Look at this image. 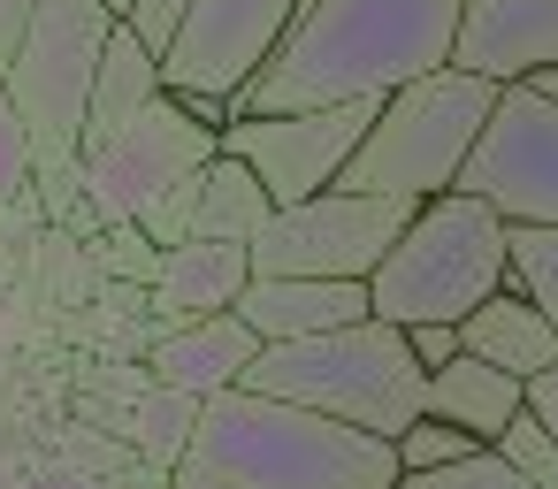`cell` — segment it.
<instances>
[{
	"mask_svg": "<svg viewBox=\"0 0 558 489\" xmlns=\"http://www.w3.org/2000/svg\"><path fill=\"white\" fill-rule=\"evenodd\" d=\"M451 32H459V0H306L291 32L276 39V54L230 100V123L383 100L444 70Z\"/></svg>",
	"mask_w": 558,
	"mask_h": 489,
	"instance_id": "obj_1",
	"label": "cell"
},
{
	"mask_svg": "<svg viewBox=\"0 0 558 489\" xmlns=\"http://www.w3.org/2000/svg\"><path fill=\"white\" fill-rule=\"evenodd\" d=\"M184 466L222 489H398V451L383 436L253 390H222L199 405Z\"/></svg>",
	"mask_w": 558,
	"mask_h": 489,
	"instance_id": "obj_2",
	"label": "cell"
},
{
	"mask_svg": "<svg viewBox=\"0 0 558 489\" xmlns=\"http://www.w3.org/2000/svg\"><path fill=\"white\" fill-rule=\"evenodd\" d=\"M421 382L428 375L413 367L405 329H390V321H352V329H329L306 344H268L238 375V390H253V398L306 405V413L344 420L383 443H398L421 420Z\"/></svg>",
	"mask_w": 558,
	"mask_h": 489,
	"instance_id": "obj_3",
	"label": "cell"
},
{
	"mask_svg": "<svg viewBox=\"0 0 558 489\" xmlns=\"http://www.w3.org/2000/svg\"><path fill=\"white\" fill-rule=\"evenodd\" d=\"M489 108H497V85L459 77L451 62L413 77V85H398V93H383V108H375L367 138L352 146L337 192H352V199H405V207L444 199L459 184Z\"/></svg>",
	"mask_w": 558,
	"mask_h": 489,
	"instance_id": "obj_4",
	"label": "cell"
},
{
	"mask_svg": "<svg viewBox=\"0 0 558 489\" xmlns=\"http://www.w3.org/2000/svg\"><path fill=\"white\" fill-rule=\"evenodd\" d=\"M497 291H505V222L482 199L444 192V199L413 207V222L398 230V245L367 276V321H390V329H421V321L459 329Z\"/></svg>",
	"mask_w": 558,
	"mask_h": 489,
	"instance_id": "obj_5",
	"label": "cell"
},
{
	"mask_svg": "<svg viewBox=\"0 0 558 489\" xmlns=\"http://www.w3.org/2000/svg\"><path fill=\"white\" fill-rule=\"evenodd\" d=\"M123 16L108 0H39L24 39H16V62L0 77L24 138H32V176H54L77 161V131H85V100H93V77H100V54H108V32Z\"/></svg>",
	"mask_w": 558,
	"mask_h": 489,
	"instance_id": "obj_6",
	"label": "cell"
},
{
	"mask_svg": "<svg viewBox=\"0 0 558 489\" xmlns=\"http://www.w3.org/2000/svg\"><path fill=\"white\" fill-rule=\"evenodd\" d=\"M413 222L405 199H352V192H322L299 207H276L268 230L245 245L253 276H306V283H367L383 268V253L398 245V230Z\"/></svg>",
	"mask_w": 558,
	"mask_h": 489,
	"instance_id": "obj_7",
	"label": "cell"
},
{
	"mask_svg": "<svg viewBox=\"0 0 558 489\" xmlns=\"http://www.w3.org/2000/svg\"><path fill=\"white\" fill-rule=\"evenodd\" d=\"M451 192L482 199L505 230H558V108L505 85Z\"/></svg>",
	"mask_w": 558,
	"mask_h": 489,
	"instance_id": "obj_8",
	"label": "cell"
},
{
	"mask_svg": "<svg viewBox=\"0 0 558 489\" xmlns=\"http://www.w3.org/2000/svg\"><path fill=\"white\" fill-rule=\"evenodd\" d=\"M383 100H352V108H314V115H245V123H222L215 131V154L245 161L253 184L268 192V207H299V199H322L337 192L352 146L367 138Z\"/></svg>",
	"mask_w": 558,
	"mask_h": 489,
	"instance_id": "obj_9",
	"label": "cell"
},
{
	"mask_svg": "<svg viewBox=\"0 0 558 489\" xmlns=\"http://www.w3.org/2000/svg\"><path fill=\"white\" fill-rule=\"evenodd\" d=\"M299 0H192L184 24L161 47V93L169 100H238L245 77L276 54Z\"/></svg>",
	"mask_w": 558,
	"mask_h": 489,
	"instance_id": "obj_10",
	"label": "cell"
},
{
	"mask_svg": "<svg viewBox=\"0 0 558 489\" xmlns=\"http://www.w3.org/2000/svg\"><path fill=\"white\" fill-rule=\"evenodd\" d=\"M215 161V131L207 123H192V108L184 100H154L116 146H100V154H85V207L100 215V230H116V222H138L169 184H184V176H199Z\"/></svg>",
	"mask_w": 558,
	"mask_h": 489,
	"instance_id": "obj_11",
	"label": "cell"
},
{
	"mask_svg": "<svg viewBox=\"0 0 558 489\" xmlns=\"http://www.w3.org/2000/svg\"><path fill=\"white\" fill-rule=\"evenodd\" d=\"M451 70L497 93L558 70V0H459Z\"/></svg>",
	"mask_w": 558,
	"mask_h": 489,
	"instance_id": "obj_12",
	"label": "cell"
},
{
	"mask_svg": "<svg viewBox=\"0 0 558 489\" xmlns=\"http://www.w3.org/2000/svg\"><path fill=\"white\" fill-rule=\"evenodd\" d=\"M245 321V337L268 352V344H306V337H329V329H352L367 321V283H306V276H253L230 306Z\"/></svg>",
	"mask_w": 558,
	"mask_h": 489,
	"instance_id": "obj_13",
	"label": "cell"
},
{
	"mask_svg": "<svg viewBox=\"0 0 558 489\" xmlns=\"http://www.w3.org/2000/svg\"><path fill=\"white\" fill-rule=\"evenodd\" d=\"M253 337H245V321L238 314H207V321H161V337H154V352H146V375L161 382V390H184V398H222V390H238V375L253 367Z\"/></svg>",
	"mask_w": 558,
	"mask_h": 489,
	"instance_id": "obj_14",
	"label": "cell"
},
{
	"mask_svg": "<svg viewBox=\"0 0 558 489\" xmlns=\"http://www.w3.org/2000/svg\"><path fill=\"white\" fill-rule=\"evenodd\" d=\"M154 100H161V54H154L131 24H116V32H108V54H100V77H93V100H85L77 161L100 154V146H116Z\"/></svg>",
	"mask_w": 558,
	"mask_h": 489,
	"instance_id": "obj_15",
	"label": "cell"
},
{
	"mask_svg": "<svg viewBox=\"0 0 558 489\" xmlns=\"http://www.w3.org/2000/svg\"><path fill=\"white\" fill-rule=\"evenodd\" d=\"M245 283H253V260H245V245H207V237H192V245L161 253V276H154L146 306H154V321H169V329H177V321L230 314Z\"/></svg>",
	"mask_w": 558,
	"mask_h": 489,
	"instance_id": "obj_16",
	"label": "cell"
},
{
	"mask_svg": "<svg viewBox=\"0 0 558 489\" xmlns=\"http://www.w3.org/2000/svg\"><path fill=\"white\" fill-rule=\"evenodd\" d=\"M520 398H527V382H512V375H497V367L459 352L421 382V420H444V428H459L474 443H497L505 420H520Z\"/></svg>",
	"mask_w": 558,
	"mask_h": 489,
	"instance_id": "obj_17",
	"label": "cell"
},
{
	"mask_svg": "<svg viewBox=\"0 0 558 489\" xmlns=\"http://www.w3.org/2000/svg\"><path fill=\"white\" fill-rule=\"evenodd\" d=\"M459 352L482 359V367H497V375H512V382H535L543 367H558V329L520 291H497L489 306H474L459 321Z\"/></svg>",
	"mask_w": 558,
	"mask_h": 489,
	"instance_id": "obj_18",
	"label": "cell"
},
{
	"mask_svg": "<svg viewBox=\"0 0 558 489\" xmlns=\"http://www.w3.org/2000/svg\"><path fill=\"white\" fill-rule=\"evenodd\" d=\"M268 192L253 184V169L245 161H230V154H215L207 169H199V222H192V237H207V245H253L260 230H268Z\"/></svg>",
	"mask_w": 558,
	"mask_h": 489,
	"instance_id": "obj_19",
	"label": "cell"
},
{
	"mask_svg": "<svg viewBox=\"0 0 558 489\" xmlns=\"http://www.w3.org/2000/svg\"><path fill=\"white\" fill-rule=\"evenodd\" d=\"M192 428H199V398H184V390L146 382V390L123 405V451H131V459H146V466H161V474H177V466H184Z\"/></svg>",
	"mask_w": 558,
	"mask_h": 489,
	"instance_id": "obj_20",
	"label": "cell"
},
{
	"mask_svg": "<svg viewBox=\"0 0 558 489\" xmlns=\"http://www.w3.org/2000/svg\"><path fill=\"white\" fill-rule=\"evenodd\" d=\"M505 291L558 329V230H505Z\"/></svg>",
	"mask_w": 558,
	"mask_h": 489,
	"instance_id": "obj_21",
	"label": "cell"
},
{
	"mask_svg": "<svg viewBox=\"0 0 558 489\" xmlns=\"http://www.w3.org/2000/svg\"><path fill=\"white\" fill-rule=\"evenodd\" d=\"M93 268H100V283H131V291H154V276H161V253L138 237V222H116V230H100L93 245Z\"/></svg>",
	"mask_w": 558,
	"mask_h": 489,
	"instance_id": "obj_22",
	"label": "cell"
},
{
	"mask_svg": "<svg viewBox=\"0 0 558 489\" xmlns=\"http://www.w3.org/2000/svg\"><path fill=\"white\" fill-rule=\"evenodd\" d=\"M192 222H199V176L169 184V192L138 215V237H146L154 253H177V245H192Z\"/></svg>",
	"mask_w": 558,
	"mask_h": 489,
	"instance_id": "obj_23",
	"label": "cell"
},
{
	"mask_svg": "<svg viewBox=\"0 0 558 489\" xmlns=\"http://www.w3.org/2000/svg\"><path fill=\"white\" fill-rule=\"evenodd\" d=\"M398 489H527V481L482 443V451H466V459H451L436 474H398Z\"/></svg>",
	"mask_w": 558,
	"mask_h": 489,
	"instance_id": "obj_24",
	"label": "cell"
},
{
	"mask_svg": "<svg viewBox=\"0 0 558 489\" xmlns=\"http://www.w3.org/2000/svg\"><path fill=\"white\" fill-rule=\"evenodd\" d=\"M390 451H398V474H436V466H451V459H466V451H482V443L459 436V428H444V420H413Z\"/></svg>",
	"mask_w": 558,
	"mask_h": 489,
	"instance_id": "obj_25",
	"label": "cell"
},
{
	"mask_svg": "<svg viewBox=\"0 0 558 489\" xmlns=\"http://www.w3.org/2000/svg\"><path fill=\"white\" fill-rule=\"evenodd\" d=\"M47 459L77 466L85 481H108V474H123V466H131V451H123L116 436H100V428H77V420H62V428H54V451H47Z\"/></svg>",
	"mask_w": 558,
	"mask_h": 489,
	"instance_id": "obj_26",
	"label": "cell"
},
{
	"mask_svg": "<svg viewBox=\"0 0 558 489\" xmlns=\"http://www.w3.org/2000/svg\"><path fill=\"white\" fill-rule=\"evenodd\" d=\"M146 382H154V375H146V359H123V352H93V359H77V398L131 405Z\"/></svg>",
	"mask_w": 558,
	"mask_h": 489,
	"instance_id": "obj_27",
	"label": "cell"
},
{
	"mask_svg": "<svg viewBox=\"0 0 558 489\" xmlns=\"http://www.w3.org/2000/svg\"><path fill=\"white\" fill-rule=\"evenodd\" d=\"M16 199H32V138H24L9 93H0V207H16Z\"/></svg>",
	"mask_w": 558,
	"mask_h": 489,
	"instance_id": "obj_28",
	"label": "cell"
},
{
	"mask_svg": "<svg viewBox=\"0 0 558 489\" xmlns=\"http://www.w3.org/2000/svg\"><path fill=\"white\" fill-rule=\"evenodd\" d=\"M184 9H192V0H138V9H131L123 24H131V32H138L154 54H161V47H169V32L184 24Z\"/></svg>",
	"mask_w": 558,
	"mask_h": 489,
	"instance_id": "obj_29",
	"label": "cell"
},
{
	"mask_svg": "<svg viewBox=\"0 0 558 489\" xmlns=\"http://www.w3.org/2000/svg\"><path fill=\"white\" fill-rule=\"evenodd\" d=\"M405 352H413V367H421V375H436L444 359H459V329L421 321V329H405Z\"/></svg>",
	"mask_w": 558,
	"mask_h": 489,
	"instance_id": "obj_30",
	"label": "cell"
},
{
	"mask_svg": "<svg viewBox=\"0 0 558 489\" xmlns=\"http://www.w3.org/2000/svg\"><path fill=\"white\" fill-rule=\"evenodd\" d=\"M520 413H527V420H535V428H543V436L558 443V367H543V375L527 382V398H520Z\"/></svg>",
	"mask_w": 558,
	"mask_h": 489,
	"instance_id": "obj_31",
	"label": "cell"
},
{
	"mask_svg": "<svg viewBox=\"0 0 558 489\" xmlns=\"http://www.w3.org/2000/svg\"><path fill=\"white\" fill-rule=\"evenodd\" d=\"M16 489H100V481H85V474L62 466V459H32V466L16 474Z\"/></svg>",
	"mask_w": 558,
	"mask_h": 489,
	"instance_id": "obj_32",
	"label": "cell"
},
{
	"mask_svg": "<svg viewBox=\"0 0 558 489\" xmlns=\"http://www.w3.org/2000/svg\"><path fill=\"white\" fill-rule=\"evenodd\" d=\"M32 9H39V0H0V77H9V62H16V39L32 24Z\"/></svg>",
	"mask_w": 558,
	"mask_h": 489,
	"instance_id": "obj_33",
	"label": "cell"
},
{
	"mask_svg": "<svg viewBox=\"0 0 558 489\" xmlns=\"http://www.w3.org/2000/svg\"><path fill=\"white\" fill-rule=\"evenodd\" d=\"M100 489H169V474H161V466H146V459H131V466H123V474H108Z\"/></svg>",
	"mask_w": 558,
	"mask_h": 489,
	"instance_id": "obj_34",
	"label": "cell"
},
{
	"mask_svg": "<svg viewBox=\"0 0 558 489\" xmlns=\"http://www.w3.org/2000/svg\"><path fill=\"white\" fill-rule=\"evenodd\" d=\"M527 93H535V100H550V108H558V70H543V77H527Z\"/></svg>",
	"mask_w": 558,
	"mask_h": 489,
	"instance_id": "obj_35",
	"label": "cell"
},
{
	"mask_svg": "<svg viewBox=\"0 0 558 489\" xmlns=\"http://www.w3.org/2000/svg\"><path fill=\"white\" fill-rule=\"evenodd\" d=\"M169 489H222V481H207V474H192V466H177V474H169Z\"/></svg>",
	"mask_w": 558,
	"mask_h": 489,
	"instance_id": "obj_36",
	"label": "cell"
},
{
	"mask_svg": "<svg viewBox=\"0 0 558 489\" xmlns=\"http://www.w3.org/2000/svg\"><path fill=\"white\" fill-rule=\"evenodd\" d=\"M108 9H116V16H131V9H138V0H108Z\"/></svg>",
	"mask_w": 558,
	"mask_h": 489,
	"instance_id": "obj_37",
	"label": "cell"
},
{
	"mask_svg": "<svg viewBox=\"0 0 558 489\" xmlns=\"http://www.w3.org/2000/svg\"><path fill=\"white\" fill-rule=\"evenodd\" d=\"M299 9H306V0H299Z\"/></svg>",
	"mask_w": 558,
	"mask_h": 489,
	"instance_id": "obj_38",
	"label": "cell"
}]
</instances>
